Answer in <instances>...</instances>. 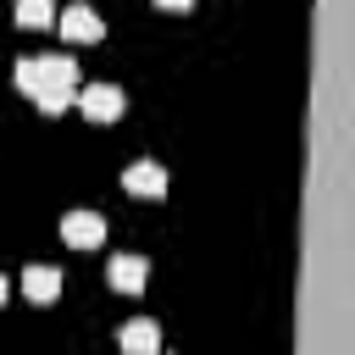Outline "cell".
Wrapping results in <instances>:
<instances>
[{
	"label": "cell",
	"mask_w": 355,
	"mask_h": 355,
	"mask_svg": "<svg viewBox=\"0 0 355 355\" xmlns=\"http://www.w3.org/2000/svg\"><path fill=\"white\" fill-rule=\"evenodd\" d=\"M61 33H67L72 44H100V39H105V17H100L89 0H72V6L61 11Z\"/></svg>",
	"instance_id": "7a4b0ae2"
},
{
	"label": "cell",
	"mask_w": 355,
	"mask_h": 355,
	"mask_svg": "<svg viewBox=\"0 0 355 355\" xmlns=\"http://www.w3.org/2000/svg\"><path fill=\"white\" fill-rule=\"evenodd\" d=\"M105 277H111V288H116V294H139V288H144V277H150V261H144V255H111Z\"/></svg>",
	"instance_id": "ba28073f"
},
{
	"label": "cell",
	"mask_w": 355,
	"mask_h": 355,
	"mask_svg": "<svg viewBox=\"0 0 355 355\" xmlns=\"http://www.w3.org/2000/svg\"><path fill=\"white\" fill-rule=\"evenodd\" d=\"M11 78L44 116H61L67 105H78V61L72 55H22L11 67Z\"/></svg>",
	"instance_id": "6da1fadb"
},
{
	"label": "cell",
	"mask_w": 355,
	"mask_h": 355,
	"mask_svg": "<svg viewBox=\"0 0 355 355\" xmlns=\"http://www.w3.org/2000/svg\"><path fill=\"white\" fill-rule=\"evenodd\" d=\"M55 22V0H17V28H50Z\"/></svg>",
	"instance_id": "9c48e42d"
},
{
	"label": "cell",
	"mask_w": 355,
	"mask_h": 355,
	"mask_svg": "<svg viewBox=\"0 0 355 355\" xmlns=\"http://www.w3.org/2000/svg\"><path fill=\"white\" fill-rule=\"evenodd\" d=\"M122 89L116 83H89V89H78V111L89 116V122H116L122 116Z\"/></svg>",
	"instance_id": "3957f363"
},
{
	"label": "cell",
	"mask_w": 355,
	"mask_h": 355,
	"mask_svg": "<svg viewBox=\"0 0 355 355\" xmlns=\"http://www.w3.org/2000/svg\"><path fill=\"white\" fill-rule=\"evenodd\" d=\"M6 294H11V283H6V277H0V305H6Z\"/></svg>",
	"instance_id": "8fae6325"
},
{
	"label": "cell",
	"mask_w": 355,
	"mask_h": 355,
	"mask_svg": "<svg viewBox=\"0 0 355 355\" xmlns=\"http://www.w3.org/2000/svg\"><path fill=\"white\" fill-rule=\"evenodd\" d=\"M122 189L128 194H139V200H161L166 194V166L161 161H128V172H122Z\"/></svg>",
	"instance_id": "277c9868"
},
{
	"label": "cell",
	"mask_w": 355,
	"mask_h": 355,
	"mask_svg": "<svg viewBox=\"0 0 355 355\" xmlns=\"http://www.w3.org/2000/svg\"><path fill=\"white\" fill-rule=\"evenodd\" d=\"M61 239L72 250H94V244H105V216L100 211H67L61 216Z\"/></svg>",
	"instance_id": "5b68a950"
},
{
	"label": "cell",
	"mask_w": 355,
	"mask_h": 355,
	"mask_svg": "<svg viewBox=\"0 0 355 355\" xmlns=\"http://www.w3.org/2000/svg\"><path fill=\"white\" fill-rule=\"evenodd\" d=\"M22 294H28L33 305H50V300L61 294V266H50V261L22 266Z\"/></svg>",
	"instance_id": "8992f818"
},
{
	"label": "cell",
	"mask_w": 355,
	"mask_h": 355,
	"mask_svg": "<svg viewBox=\"0 0 355 355\" xmlns=\"http://www.w3.org/2000/svg\"><path fill=\"white\" fill-rule=\"evenodd\" d=\"M116 344H122V355H161V327L150 316H133V322H122Z\"/></svg>",
	"instance_id": "52a82bcc"
},
{
	"label": "cell",
	"mask_w": 355,
	"mask_h": 355,
	"mask_svg": "<svg viewBox=\"0 0 355 355\" xmlns=\"http://www.w3.org/2000/svg\"><path fill=\"white\" fill-rule=\"evenodd\" d=\"M155 6H161V11H189L194 0H155Z\"/></svg>",
	"instance_id": "30bf717a"
}]
</instances>
